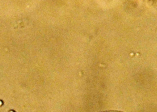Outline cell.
Here are the masks:
<instances>
[{
    "label": "cell",
    "mask_w": 157,
    "mask_h": 112,
    "mask_svg": "<svg viewBox=\"0 0 157 112\" xmlns=\"http://www.w3.org/2000/svg\"><path fill=\"white\" fill-rule=\"evenodd\" d=\"M124 112L121 111H118L117 110H109V111H105L104 112Z\"/></svg>",
    "instance_id": "obj_1"
}]
</instances>
